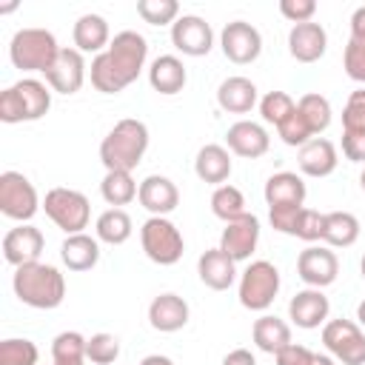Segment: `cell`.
<instances>
[{
  "label": "cell",
  "mask_w": 365,
  "mask_h": 365,
  "mask_svg": "<svg viewBox=\"0 0 365 365\" xmlns=\"http://www.w3.org/2000/svg\"><path fill=\"white\" fill-rule=\"evenodd\" d=\"M322 345L342 365H365V331L354 319H328L322 325Z\"/></svg>",
  "instance_id": "obj_10"
},
{
  "label": "cell",
  "mask_w": 365,
  "mask_h": 365,
  "mask_svg": "<svg viewBox=\"0 0 365 365\" xmlns=\"http://www.w3.org/2000/svg\"><path fill=\"white\" fill-rule=\"evenodd\" d=\"M43 211L46 217L68 234H83V228H88V220H91V205H88V197L83 191H74V188H51L46 191L43 197Z\"/></svg>",
  "instance_id": "obj_7"
},
{
  "label": "cell",
  "mask_w": 365,
  "mask_h": 365,
  "mask_svg": "<svg viewBox=\"0 0 365 365\" xmlns=\"http://www.w3.org/2000/svg\"><path fill=\"white\" fill-rule=\"evenodd\" d=\"M294 111H297V103H294L291 94H285V91H268V94L259 100V114H262V120L271 123L274 128H277L279 123H285Z\"/></svg>",
  "instance_id": "obj_38"
},
{
  "label": "cell",
  "mask_w": 365,
  "mask_h": 365,
  "mask_svg": "<svg viewBox=\"0 0 365 365\" xmlns=\"http://www.w3.org/2000/svg\"><path fill=\"white\" fill-rule=\"evenodd\" d=\"M279 285H282L279 268L268 259H254L240 274V285H237L240 305L248 311H268L279 294Z\"/></svg>",
  "instance_id": "obj_6"
},
{
  "label": "cell",
  "mask_w": 365,
  "mask_h": 365,
  "mask_svg": "<svg viewBox=\"0 0 365 365\" xmlns=\"http://www.w3.org/2000/svg\"><path fill=\"white\" fill-rule=\"evenodd\" d=\"M11 288L23 305L37 311H51L66 299V277L57 265L48 262H29L14 268Z\"/></svg>",
  "instance_id": "obj_2"
},
{
  "label": "cell",
  "mask_w": 365,
  "mask_h": 365,
  "mask_svg": "<svg viewBox=\"0 0 365 365\" xmlns=\"http://www.w3.org/2000/svg\"><path fill=\"white\" fill-rule=\"evenodd\" d=\"M225 145L231 154L242 157V160H257L271 148V137L268 131L254 123V120H237L228 131H225Z\"/></svg>",
  "instance_id": "obj_18"
},
{
  "label": "cell",
  "mask_w": 365,
  "mask_h": 365,
  "mask_svg": "<svg viewBox=\"0 0 365 365\" xmlns=\"http://www.w3.org/2000/svg\"><path fill=\"white\" fill-rule=\"evenodd\" d=\"M51 108V88L37 77H23L0 91V120L14 123H34L46 117Z\"/></svg>",
  "instance_id": "obj_4"
},
{
  "label": "cell",
  "mask_w": 365,
  "mask_h": 365,
  "mask_svg": "<svg viewBox=\"0 0 365 365\" xmlns=\"http://www.w3.org/2000/svg\"><path fill=\"white\" fill-rule=\"evenodd\" d=\"M131 231H134V222H131L128 211H123V208H106L97 217V222H94V237L100 242H106V245H123V242H128Z\"/></svg>",
  "instance_id": "obj_32"
},
{
  "label": "cell",
  "mask_w": 365,
  "mask_h": 365,
  "mask_svg": "<svg viewBox=\"0 0 365 365\" xmlns=\"http://www.w3.org/2000/svg\"><path fill=\"white\" fill-rule=\"evenodd\" d=\"M137 200H140V205H143L151 217H165V214H171V211L180 205V191H177V185H174L168 177H163V174H148V177L140 182Z\"/></svg>",
  "instance_id": "obj_20"
},
{
  "label": "cell",
  "mask_w": 365,
  "mask_h": 365,
  "mask_svg": "<svg viewBox=\"0 0 365 365\" xmlns=\"http://www.w3.org/2000/svg\"><path fill=\"white\" fill-rule=\"evenodd\" d=\"M277 134H279V140L285 145H294V148H302L308 140H314V134H311V128H308V123L302 120L299 111H294L285 123H279L277 125Z\"/></svg>",
  "instance_id": "obj_42"
},
{
  "label": "cell",
  "mask_w": 365,
  "mask_h": 365,
  "mask_svg": "<svg viewBox=\"0 0 365 365\" xmlns=\"http://www.w3.org/2000/svg\"><path fill=\"white\" fill-rule=\"evenodd\" d=\"M40 197L31 180L20 171H3L0 174V211L3 217L14 222H29L40 211Z\"/></svg>",
  "instance_id": "obj_9"
},
{
  "label": "cell",
  "mask_w": 365,
  "mask_h": 365,
  "mask_svg": "<svg viewBox=\"0 0 365 365\" xmlns=\"http://www.w3.org/2000/svg\"><path fill=\"white\" fill-rule=\"evenodd\" d=\"M342 131L365 134V86L348 94V103L342 108Z\"/></svg>",
  "instance_id": "obj_41"
},
{
  "label": "cell",
  "mask_w": 365,
  "mask_h": 365,
  "mask_svg": "<svg viewBox=\"0 0 365 365\" xmlns=\"http://www.w3.org/2000/svg\"><path fill=\"white\" fill-rule=\"evenodd\" d=\"M60 259L68 271H91L100 262V240L91 234H68L60 245Z\"/></svg>",
  "instance_id": "obj_29"
},
{
  "label": "cell",
  "mask_w": 365,
  "mask_h": 365,
  "mask_svg": "<svg viewBox=\"0 0 365 365\" xmlns=\"http://www.w3.org/2000/svg\"><path fill=\"white\" fill-rule=\"evenodd\" d=\"M86 342L80 331H63L51 342V359L54 365H86Z\"/></svg>",
  "instance_id": "obj_35"
},
{
  "label": "cell",
  "mask_w": 365,
  "mask_h": 365,
  "mask_svg": "<svg viewBox=\"0 0 365 365\" xmlns=\"http://www.w3.org/2000/svg\"><path fill=\"white\" fill-rule=\"evenodd\" d=\"M40 351L26 336H9L0 342V365H37Z\"/></svg>",
  "instance_id": "obj_37"
},
{
  "label": "cell",
  "mask_w": 365,
  "mask_h": 365,
  "mask_svg": "<svg viewBox=\"0 0 365 365\" xmlns=\"http://www.w3.org/2000/svg\"><path fill=\"white\" fill-rule=\"evenodd\" d=\"M211 211H214V217H220L222 222H234V220H240L242 214H248L245 211V197H242V191L237 188V185H217L214 188V194H211Z\"/></svg>",
  "instance_id": "obj_36"
},
{
  "label": "cell",
  "mask_w": 365,
  "mask_h": 365,
  "mask_svg": "<svg viewBox=\"0 0 365 365\" xmlns=\"http://www.w3.org/2000/svg\"><path fill=\"white\" fill-rule=\"evenodd\" d=\"M336 163H339L336 145H334L331 140H325V137L308 140V143L299 148V154H297L299 171H302L305 177H317V180L334 174V171H336Z\"/></svg>",
  "instance_id": "obj_23"
},
{
  "label": "cell",
  "mask_w": 365,
  "mask_h": 365,
  "mask_svg": "<svg viewBox=\"0 0 365 365\" xmlns=\"http://www.w3.org/2000/svg\"><path fill=\"white\" fill-rule=\"evenodd\" d=\"M359 274H362V279H365V254H362V262H359Z\"/></svg>",
  "instance_id": "obj_53"
},
{
  "label": "cell",
  "mask_w": 365,
  "mask_h": 365,
  "mask_svg": "<svg viewBox=\"0 0 365 365\" xmlns=\"http://www.w3.org/2000/svg\"><path fill=\"white\" fill-rule=\"evenodd\" d=\"M359 185H362V191H365V168H362V174H359Z\"/></svg>",
  "instance_id": "obj_54"
},
{
  "label": "cell",
  "mask_w": 365,
  "mask_h": 365,
  "mask_svg": "<svg viewBox=\"0 0 365 365\" xmlns=\"http://www.w3.org/2000/svg\"><path fill=\"white\" fill-rule=\"evenodd\" d=\"M191 308L180 294H157L148 305V325L160 334H174L188 325Z\"/></svg>",
  "instance_id": "obj_19"
},
{
  "label": "cell",
  "mask_w": 365,
  "mask_h": 365,
  "mask_svg": "<svg viewBox=\"0 0 365 365\" xmlns=\"http://www.w3.org/2000/svg\"><path fill=\"white\" fill-rule=\"evenodd\" d=\"M257 245H259V220L254 214H242L240 220L225 222L217 248H222L234 262H242V259H251Z\"/></svg>",
  "instance_id": "obj_16"
},
{
  "label": "cell",
  "mask_w": 365,
  "mask_h": 365,
  "mask_svg": "<svg viewBox=\"0 0 365 365\" xmlns=\"http://www.w3.org/2000/svg\"><path fill=\"white\" fill-rule=\"evenodd\" d=\"M342 66H345V74L356 83L365 86V40H356L351 37L345 43V51H342Z\"/></svg>",
  "instance_id": "obj_43"
},
{
  "label": "cell",
  "mask_w": 365,
  "mask_h": 365,
  "mask_svg": "<svg viewBox=\"0 0 365 365\" xmlns=\"http://www.w3.org/2000/svg\"><path fill=\"white\" fill-rule=\"evenodd\" d=\"M356 319H359V328H365V299L356 305Z\"/></svg>",
  "instance_id": "obj_52"
},
{
  "label": "cell",
  "mask_w": 365,
  "mask_h": 365,
  "mask_svg": "<svg viewBox=\"0 0 365 365\" xmlns=\"http://www.w3.org/2000/svg\"><path fill=\"white\" fill-rule=\"evenodd\" d=\"M328 48V31L319 23H297L288 31V51L297 63H317Z\"/></svg>",
  "instance_id": "obj_21"
},
{
  "label": "cell",
  "mask_w": 365,
  "mask_h": 365,
  "mask_svg": "<svg viewBox=\"0 0 365 365\" xmlns=\"http://www.w3.org/2000/svg\"><path fill=\"white\" fill-rule=\"evenodd\" d=\"M137 191H140V185L134 182L131 171H106V177L100 182V194L111 208L128 205L131 200H137Z\"/></svg>",
  "instance_id": "obj_33"
},
{
  "label": "cell",
  "mask_w": 365,
  "mask_h": 365,
  "mask_svg": "<svg viewBox=\"0 0 365 365\" xmlns=\"http://www.w3.org/2000/svg\"><path fill=\"white\" fill-rule=\"evenodd\" d=\"M328 314H331V302L322 294V288H302L288 302V319L297 328H305V331H314V328L325 325Z\"/></svg>",
  "instance_id": "obj_17"
},
{
  "label": "cell",
  "mask_w": 365,
  "mask_h": 365,
  "mask_svg": "<svg viewBox=\"0 0 365 365\" xmlns=\"http://www.w3.org/2000/svg\"><path fill=\"white\" fill-rule=\"evenodd\" d=\"M351 37L365 40V6L354 9V14H351Z\"/></svg>",
  "instance_id": "obj_50"
},
{
  "label": "cell",
  "mask_w": 365,
  "mask_h": 365,
  "mask_svg": "<svg viewBox=\"0 0 365 365\" xmlns=\"http://www.w3.org/2000/svg\"><path fill=\"white\" fill-rule=\"evenodd\" d=\"M297 111L302 114V120L308 123V128H311L314 137L322 134V131L331 125V114H334L328 97H322V94H317V91L302 94V97L297 100Z\"/></svg>",
  "instance_id": "obj_34"
},
{
  "label": "cell",
  "mask_w": 365,
  "mask_h": 365,
  "mask_svg": "<svg viewBox=\"0 0 365 365\" xmlns=\"http://www.w3.org/2000/svg\"><path fill=\"white\" fill-rule=\"evenodd\" d=\"M220 48L231 63L248 66L262 54V34L257 26H251L245 20H231L220 31Z\"/></svg>",
  "instance_id": "obj_11"
},
{
  "label": "cell",
  "mask_w": 365,
  "mask_h": 365,
  "mask_svg": "<svg viewBox=\"0 0 365 365\" xmlns=\"http://www.w3.org/2000/svg\"><path fill=\"white\" fill-rule=\"evenodd\" d=\"M148 83H151V88L157 94L171 97V94H180L185 88L188 71H185V66H182V60L177 54H160L148 66Z\"/></svg>",
  "instance_id": "obj_24"
},
{
  "label": "cell",
  "mask_w": 365,
  "mask_h": 365,
  "mask_svg": "<svg viewBox=\"0 0 365 365\" xmlns=\"http://www.w3.org/2000/svg\"><path fill=\"white\" fill-rule=\"evenodd\" d=\"M117 356H120V339L114 334L100 331V334H91L88 336V342H86V359L88 362H94V365H111V362H117Z\"/></svg>",
  "instance_id": "obj_39"
},
{
  "label": "cell",
  "mask_w": 365,
  "mask_h": 365,
  "mask_svg": "<svg viewBox=\"0 0 365 365\" xmlns=\"http://www.w3.org/2000/svg\"><path fill=\"white\" fill-rule=\"evenodd\" d=\"M197 274L200 282L211 291H228L237 282V262L222 251V248H208L197 259Z\"/></svg>",
  "instance_id": "obj_22"
},
{
  "label": "cell",
  "mask_w": 365,
  "mask_h": 365,
  "mask_svg": "<svg viewBox=\"0 0 365 365\" xmlns=\"http://www.w3.org/2000/svg\"><path fill=\"white\" fill-rule=\"evenodd\" d=\"M71 37H74V48H77V51L94 54V57H97L100 51H106L108 43H111V31H108L106 17H103V14H94V11L77 17V23H74V29H71Z\"/></svg>",
  "instance_id": "obj_25"
},
{
  "label": "cell",
  "mask_w": 365,
  "mask_h": 365,
  "mask_svg": "<svg viewBox=\"0 0 365 365\" xmlns=\"http://www.w3.org/2000/svg\"><path fill=\"white\" fill-rule=\"evenodd\" d=\"M342 154L351 163H365V134H359V131H342Z\"/></svg>",
  "instance_id": "obj_48"
},
{
  "label": "cell",
  "mask_w": 365,
  "mask_h": 365,
  "mask_svg": "<svg viewBox=\"0 0 365 365\" xmlns=\"http://www.w3.org/2000/svg\"><path fill=\"white\" fill-rule=\"evenodd\" d=\"M148 60V40L140 31H120L111 37L108 48L91 57V86L100 94H120L125 86H131Z\"/></svg>",
  "instance_id": "obj_1"
},
{
  "label": "cell",
  "mask_w": 365,
  "mask_h": 365,
  "mask_svg": "<svg viewBox=\"0 0 365 365\" xmlns=\"http://www.w3.org/2000/svg\"><path fill=\"white\" fill-rule=\"evenodd\" d=\"M234 171V163H231V154L225 145H217V143H208L197 151V160H194V174L208 182V185H225V180L231 177Z\"/></svg>",
  "instance_id": "obj_27"
},
{
  "label": "cell",
  "mask_w": 365,
  "mask_h": 365,
  "mask_svg": "<svg viewBox=\"0 0 365 365\" xmlns=\"http://www.w3.org/2000/svg\"><path fill=\"white\" fill-rule=\"evenodd\" d=\"M140 365H174V359H168L163 354H148V356L140 359Z\"/></svg>",
  "instance_id": "obj_51"
},
{
  "label": "cell",
  "mask_w": 365,
  "mask_h": 365,
  "mask_svg": "<svg viewBox=\"0 0 365 365\" xmlns=\"http://www.w3.org/2000/svg\"><path fill=\"white\" fill-rule=\"evenodd\" d=\"M171 46L185 57H205L214 48V31L200 14H182L171 26Z\"/></svg>",
  "instance_id": "obj_12"
},
{
  "label": "cell",
  "mask_w": 365,
  "mask_h": 365,
  "mask_svg": "<svg viewBox=\"0 0 365 365\" xmlns=\"http://www.w3.org/2000/svg\"><path fill=\"white\" fill-rule=\"evenodd\" d=\"M262 197L268 202V208H279V205H302L305 202V180L297 171H277L265 180Z\"/></svg>",
  "instance_id": "obj_28"
},
{
  "label": "cell",
  "mask_w": 365,
  "mask_h": 365,
  "mask_svg": "<svg viewBox=\"0 0 365 365\" xmlns=\"http://www.w3.org/2000/svg\"><path fill=\"white\" fill-rule=\"evenodd\" d=\"M251 339H254V345H257L259 351L277 356L282 348L291 345V325H288L285 319L274 317V314H262V317L254 322V328H251Z\"/></svg>",
  "instance_id": "obj_30"
},
{
  "label": "cell",
  "mask_w": 365,
  "mask_h": 365,
  "mask_svg": "<svg viewBox=\"0 0 365 365\" xmlns=\"http://www.w3.org/2000/svg\"><path fill=\"white\" fill-rule=\"evenodd\" d=\"M279 14L285 20L297 23H311L317 14V3L314 0H279Z\"/></svg>",
  "instance_id": "obj_45"
},
{
  "label": "cell",
  "mask_w": 365,
  "mask_h": 365,
  "mask_svg": "<svg viewBox=\"0 0 365 365\" xmlns=\"http://www.w3.org/2000/svg\"><path fill=\"white\" fill-rule=\"evenodd\" d=\"M322 220H325V214H319V211L302 205V211H299V217H297V225H294V237L302 240V242H317V240H322Z\"/></svg>",
  "instance_id": "obj_44"
},
{
  "label": "cell",
  "mask_w": 365,
  "mask_h": 365,
  "mask_svg": "<svg viewBox=\"0 0 365 365\" xmlns=\"http://www.w3.org/2000/svg\"><path fill=\"white\" fill-rule=\"evenodd\" d=\"M148 148V125L143 120L125 117L100 143V163L106 171H134Z\"/></svg>",
  "instance_id": "obj_3"
},
{
  "label": "cell",
  "mask_w": 365,
  "mask_h": 365,
  "mask_svg": "<svg viewBox=\"0 0 365 365\" xmlns=\"http://www.w3.org/2000/svg\"><path fill=\"white\" fill-rule=\"evenodd\" d=\"M43 248H46V237L31 222H20L17 228H9L3 237V257L14 268L29 265V262H40Z\"/></svg>",
  "instance_id": "obj_15"
},
{
  "label": "cell",
  "mask_w": 365,
  "mask_h": 365,
  "mask_svg": "<svg viewBox=\"0 0 365 365\" xmlns=\"http://www.w3.org/2000/svg\"><path fill=\"white\" fill-rule=\"evenodd\" d=\"M222 365H257V356L248 348H234L222 356Z\"/></svg>",
  "instance_id": "obj_49"
},
{
  "label": "cell",
  "mask_w": 365,
  "mask_h": 365,
  "mask_svg": "<svg viewBox=\"0 0 365 365\" xmlns=\"http://www.w3.org/2000/svg\"><path fill=\"white\" fill-rule=\"evenodd\" d=\"M140 245L143 254L157 265H174L185 251V240L168 217H148L140 228Z\"/></svg>",
  "instance_id": "obj_8"
},
{
  "label": "cell",
  "mask_w": 365,
  "mask_h": 365,
  "mask_svg": "<svg viewBox=\"0 0 365 365\" xmlns=\"http://www.w3.org/2000/svg\"><path fill=\"white\" fill-rule=\"evenodd\" d=\"M63 46H57V37L48 29H17L11 43H9V60L20 71H48L51 63L57 60Z\"/></svg>",
  "instance_id": "obj_5"
},
{
  "label": "cell",
  "mask_w": 365,
  "mask_h": 365,
  "mask_svg": "<svg viewBox=\"0 0 365 365\" xmlns=\"http://www.w3.org/2000/svg\"><path fill=\"white\" fill-rule=\"evenodd\" d=\"M314 356H317V351H311V348H305V345L291 342V345H288V348H282L274 359H277V365H314Z\"/></svg>",
  "instance_id": "obj_47"
},
{
  "label": "cell",
  "mask_w": 365,
  "mask_h": 365,
  "mask_svg": "<svg viewBox=\"0 0 365 365\" xmlns=\"http://www.w3.org/2000/svg\"><path fill=\"white\" fill-rule=\"evenodd\" d=\"M137 14L148 26H168V23L174 26V20L180 17V6L177 0H140Z\"/></svg>",
  "instance_id": "obj_40"
},
{
  "label": "cell",
  "mask_w": 365,
  "mask_h": 365,
  "mask_svg": "<svg viewBox=\"0 0 365 365\" xmlns=\"http://www.w3.org/2000/svg\"><path fill=\"white\" fill-rule=\"evenodd\" d=\"M359 240V220L351 211H328L322 220V242L328 248H351Z\"/></svg>",
  "instance_id": "obj_31"
},
{
  "label": "cell",
  "mask_w": 365,
  "mask_h": 365,
  "mask_svg": "<svg viewBox=\"0 0 365 365\" xmlns=\"http://www.w3.org/2000/svg\"><path fill=\"white\" fill-rule=\"evenodd\" d=\"M86 71H88V66L83 60V51L63 46L57 60L46 71V83L57 94H77L83 88V83H86Z\"/></svg>",
  "instance_id": "obj_14"
},
{
  "label": "cell",
  "mask_w": 365,
  "mask_h": 365,
  "mask_svg": "<svg viewBox=\"0 0 365 365\" xmlns=\"http://www.w3.org/2000/svg\"><path fill=\"white\" fill-rule=\"evenodd\" d=\"M297 274L308 288H325L339 274V259L328 245H308L297 257Z\"/></svg>",
  "instance_id": "obj_13"
},
{
  "label": "cell",
  "mask_w": 365,
  "mask_h": 365,
  "mask_svg": "<svg viewBox=\"0 0 365 365\" xmlns=\"http://www.w3.org/2000/svg\"><path fill=\"white\" fill-rule=\"evenodd\" d=\"M217 103L222 111L228 114H248L257 103H259V94H257V86L242 77V74H234V77H225L217 88Z\"/></svg>",
  "instance_id": "obj_26"
},
{
  "label": "cell",
  "mask_w": 365,
  "mask_h": 365,
  "mask_svg": "<svg viewBox=\"0 0 365 365\" xmlns=\"http://www.w3.org/2000/svg\"><path fill=\"white\" fill-rule=\"evenodd\" d=\"M299 211H302V205H279V208H268V222H271L274 231L294 237V225H297Z\"/></svg>",
  "instance_id": "obj_46"
}]
</instances>
